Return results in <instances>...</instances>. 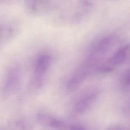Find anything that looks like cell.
Returning a JSON list of instances; mask_svg holds the SVG:
<instances>
[{"instance_id":"obj_7","label":"cell","mask_w":130,"mask_h":130,"mask_svg":"<svg viewBox=\"0 0 130 130\" xmlns=\"http://www.w3.org/2000/svg\"><path fill=\"white\" fill-rule=\"evenodd\" d=\"M100 71L103 72H110L112 71V69L109 67H103L101 68L100 69Z\"/></svg>"},{"instance_id":"obj_2","label":"cell","mask_w":130,"mask_h":130,"mask_svg":"<svg viewBox=\"0 0 130 130\" xmlns=\"http://www.w3.org/2000/svg\"><path fill=\"white\" fill-rule=\"evenodd\" d=\"M21 78V71L18 66H13L9 70L3 87L4 96H9L17 90L20 84Z\"/></svg>"},{"instance_id":"obj_3","label":"cell","mask_w":130,"mask_h":130,"mask_svg":"<svg viewBox=\"0 0 130 130\" xmlns=\"http://www.w3.org/2000/svg\"><path fill=\"white\" fill-rule=\"evenodd\" d=\"M18 25L14 22H10L4 23L1 28V42L5 44L14 38L17 34Z\"/></svg>"},{"instance_id":"obj_5","label":"cell","mask_w":130,"mask_h":130,"mask_svg":"<svg viewBox=\"0 0 130 130\" xmlns=\"http://www.w3.org/2000/svg\"><path fill=\"white\" fill-rule=\"evenodd\" d=\"M126 56V51L125 49H121L110 60L111 63L118 64L123 62Z\"/></svg>"},{"instance_id":"obj_6","label":"cell","mask_w":130,"mask_h":130,"mask_svg":"<svg viewBox=\"0 0 130 130\" xmlns=\"http://www.w3.org/2000/svg\"><path fill=\"white\" fill-rule=\"evenodd\" d=\"M125 80L127 84H130V70L128 71L125 75Z\"/></svg>"},{"instance_id":"obj_4","label":"cell","mask_w":130,"mask_h":130,"mask_svg":"<svg viewBox=\"0 0 130 130\" xmlns=\"http://www.w3.org/2000/svg\"><path fill=\"white\" fill-rule=\"evenodd\" d=\"M38 119L41 124L50 127L57 128L68 127L63 121L44 114L39 115Z\"/></svg>"},{"instance_id":"obj_1","label":"cell","mask_w":130,"mask_h":130,"mask_svg":"<svg viewBox=\"0 0 130 130\" xmlns=\"http://www.w3.org/2000/svg\"><path fill=\"white\" fill-rule=\"evenodd\" d=\"M52 63V57L50 55L43 54L39 56L34 70L31 82L32 87L39 89L42 87Z\"/></svg>"}]
</instances>
